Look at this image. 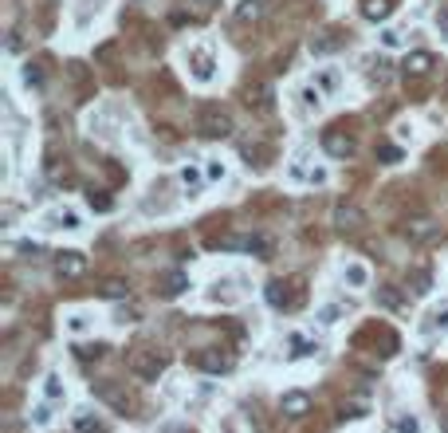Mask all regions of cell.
Returning a JSON list of instances; mask_svg holds the SVG:
<instances>
[{
    "mask_svg": "<svg viewBox=\"0 0 448 433\" xmlns=\"http://www.w3.org/2000/svg\"><path fill=\"white\" fill-rule=\"evenodd\" d=\"M55 272H60L63 280H79V276L87 272V256L75 252V248H67V252L55 256Z\"/></svg>",
    "mask_w": 448,
    "mask_h": 433,
    "instance_id": "obj_4",
    "label": "cell"
},
{
    "mask_svg": "<svg viewBox=\"0 0 448 433\" xmlns=\"http://www.w3.org/2000/svg\"><path fill=\"white\" fill-rule=\"evenodd\" d=\"M102 296H106V299H126L130 296V284L126 280H106V284H102Z\"/></svg>",
    "mask_w": 448,
    "mask_h": 433,
    "instance_id": "obj_16",
    "label": "cell"
},
{
    "mask_svg": "<svg viewBox=\"0 0 448 433\" xmlns=\"http://www.w3.org/2000/svg\"><path fill=\"white\" fill-rule=\"evenodd\" d=\"M319 87H322V91H334V87H339V79H334V71H322V75H319Z\"/></svg>",
    "mask_w": 448,
    "mask_h": 433,
    "instance_id": "obj_27",
    "label": "cell"
},
{
    "mask_svg": "<svg viewBox=\"0 0 448 433\" xmlns=\"http://www.w3.org/2000/svg\"><path fill=\"white\" fill-rule=\"evenodd\" d=\"M185 288H189V276L185 272H170V276H165V284H161V296L173 299V296H181Z\"/></svg>",
    "mask_w": 448,
    "mask_h": 433,
    "instance_id": "obj_14",
    "label": "cell"
},
{
    "mask_svg": "<svg viewBox=\"0 0 448 433\" xmlns=\"http://www.w3.org/2000/svg\"><path fill=\"white\" fill-rule=\"evenodd\" d=\"M279 410L288 417H303L307 410H311V398H307L303 390H291V394H283V402H279Z\"/></svg>",
    "mask_w": 448,
    "mask_h": 433,
    "instance_id": "obj_8",
    "label": "cell"
},
{
    "mask_svg": "<svg viewBox=\"0 0 448 433\" xmlns=\"http://www.w3.org/2000/svg\"><path fill=\"white\" fill-rule=\"evenodd\" d=\"M393 429H398V433H421V422L409 414V417H398V422H393Z\"/></svg>",
    "mask_w": 448,
    "mask_h": 433,
    "instance_id": "obj_18",
    "label": "cell"
},
{
    "mask_svg": "<svg viewBox=\"0 0 448 433\" xmlns=\"http://www.w3.org/2000/svg\"><path fill=\"white\" fill-rule=\"evenodd\" d=\"M63 229H79V217H75V213H63Z\"/></svg>",
    "mask_w": 448,
    "mask_h": 433,
    "instance_id": "obj_34",
    "label": "cell"
},
{
    "mask_svg": "<svg viewBox=\"0 0 448 433\" xmlns=\"http://www.w3.org/2000/svg\"><path fill=\"white\" fill-rule=\"evenodd\" d=\"M322 150H327L330 158H350V154H354V138L330 127L327 134H322Z\"/></svg>",
    "mask_w": 448,
    "mask_h": 433,
    "instance_id": "obj_5",
    "label": "cell"
},
{
    "mask_svg": "<svg viewBox=\"0 0 448 433\" xmlns=\"http://www.w3.org/2000/svg\"><path fill=\"white\" fill-rule=\"evenodd\" d=\"M389 12H393V0H362V16L373 20V24H378V20H386Z\"/></svg>",
    "mask_w": 448,
    "mask_h": 433,
    "instance_id": "obj_11",
    "label": "cell"
},
{
    "mask_svg": "<svg viewBox=\"0 0 448 433\" xmlns=\"http://www.w3.org/2000/svg\"><path fill=\"white\" fill-rule=\"evenodd\" d=\"M366 280H370V272H366L362 264H350V268H346V284H354V288H366Z\"/></svg>",
    "mask_w": 448,
    "mask_h": 433,
    "instance_id": "obj_17",
    "label": "cell"
},
{
    "mask_svg": "<svg viewBox=\"0 0 448 433\" xmlns=\"http://www.w3.org/2000/svg\"><path fill=\"white\" fill-rule=\"evenodd\" d=\"M303 102H307V107H319V91H311V87H307V91H303Z\"/></svg>",
    "mask_w": 448,
    "mask_h": 433,
    "instance_id": "obj_32",
    "label": "cell"
},
{
    "mask_svg": "<svg viewBox=\"0 0 448 433\" xmlns=\"http://www.w3.org/2000/svg\"><path fill=\"white\" fill-rule=\"evenodd\" d=\"M263 296H268V304L275 307V311H288V307L299 304V296H291V288L283 280H271L268 288H263Z\"/></svg>",
    "mask_w": 448,
    "mask_h": 433,
    "instance_id": "obj_6",
    "label": "cell"
},
{
    "mask_svg": "<svg viewBox=\"0 0 448 433\" xmlns=\"http://www.w3.org/2000/svg\"><path fill=\"white\" fill-rule=\"evenodd\" d=\"M197 79H201V83H209L212 79V60L209 55H197Z\"/></svg>",
    "mask_w": 448,
    "mask_h": 433,
    "instance_id": "obj_20",
    "label": "cell"
},
{
    "mask_svg": "<svg viewBox=\"0 0 448 433\" xmlns=\"http://www.w3.org/2000/svg\"><path fill=\"white\" fill-rule=\"evenodd\" d=\"M204 173H209V181H220V178H224V166H220V161H209V170H204Z\"/></svg>",
    "mask_w": 448,
    "mask_h": 433,
    "instance_id": "obj_30",
    "label": "cell"
},
{
    "mask_svg": "<svg viewBox=\"0 0 448 433\" xmlns=\"http://www.w3.org/2000/svg\"><path fill=\"white\" fill-rule=\"evenodd\" d=\"M189 363H193L197 370H204V374H229L232 370V358L220 355V351H197Z\"/></svg>",
    "mask_w": 448,
    "mask_h": 433,
    "instance_id": "obj_3",
    "label": "cell"
},
{
    "mask_svg": "<svg viewBox=\"0 0 448 433\" xmlns=\"http://www.w3.org/2000/svg\"><path fill=\"white\" fill-rule=\"evenodd\" d=\"M263 16V0H240L236 4V20L240 24H256Z\"/></svg>",
    "mask_w": 448,
    "mask_h": 433,
    "instance_id": "obj_12",
    "label": "cell"
},
{
    "mask_svg": "<svg viewBox=\"0 0 448 433\" xmlns=\"http://www.w3.org/2000/svg\"><path fill=\"white\" fill-rule=\"evenodd\" d=\"M79 358H102L106 355V343H94V347H75Z\"/></svg>",
    "mask_w": 448,
    "mask_h": 433,
    "instance_id": "obj_21",
    "label": "cell"
},
{
    "mask_svg": "<svg viewBox=\"0 0 448 433\" xmlns=\"http://www.w3.org/2000/svg\"><path fill=\"white\" fill-rule=\"evenodd\" d=\"M378 154H381V158L389 161V166H393V161H401V150H398V146H381Z\"/></svg>",
    "mask_w": 448,
    "mask_h": 433,
    "instance_id": "obj_28",
    "label": "cell"
},
{
    "mask_svg": "<svg viewBox=\"0 0 448 433\" xmlns=\"http://www.w3.org/2000/svg\"><path fill=\"white\" fill-rule=\"evenodd\" d=\"M440 28H444V32H448V12H444V16H440Z\"/></svg>",
    "mask_w": 448,
    "mask_h": 433,
    "instance_id": "obj_38",
    "label": "cell"
},
{
    "mask_svg": "<svg viewBox=\"0 0 448 433\" xmlns=\"http://www.w3.org/2000/svg\"><path fill=\"white\" fill-rule=\"evenodd\" d=\"M75 433H106V425H102L99 417H91V414H79L75 417Z\"/></svg>",
    "mask_w": 448,
    "mask_h": 433,
    "instance_id": "obj_15",
    "label": "cell"
},
{
    "mask_svg": "<svg viewBox=\"0 0 448 433\" xmlns=\"http://www.w3.org/2000/svg\"><path fill=\"white\" fill-rule=\"evenodd\" d=\"M413 292L417 296H429V272H421V268L413 272Z\"/></svg>",
    "mask_w": 448,
    "mask_h": 433,
    "instance_id": "obj_22",
    "label": "cell"
},
{
    "mask_svg": "<svg viewBox=\"0 0 448 433\" xmlns=\"http://www.w3.org/2000/svg\"><path fill=\"white\" fill-rule=\"evenodd\" d=\"M43 390H48V398H63V383L55 378V374L48 378V386H43Z\"/></svg>",
    "mask_w": 448,
    "mask_h": 433,
    "instance_id": "obj_25",
    "label": "cell"
},
{
    "mask_svg": "<svg viewBox=\"0 0 448 433\" xmlns=\"http://www.w3.org/2000/svg\"><path fill=\"white\" fill-rule=\"evenodd\" d=\"M378 299H381V304H386V307H401V296H398V292H378Z\"/></svg>",
    "mask_w": 448,
    "mask_h": 433,
    "instance_id": "obj_26",
    "label": "cell"
},
{
    "mask_svg": "<svg viewBox=\"0 0 448 433\" xmlns=\"http://www.w3.org/2000/svg\"><path fill=\"white\" fill-rule=\"evenodd\" d=\"M362 221H366V217H362V209H358V205H339V209H334V225H339V229L342 232H354V229H362Z\"/></svg>",
    "mask_w": 448,
    "mask_h": 433,
    "instance_id": "obj_7",
    "label": "cell"
},
{
    "mask_svg": "<svg viewBox=\"0 0 448 433\" xmlns=\"http://www.w3.org/2000/svg\"><path fill=\"white\" fill-rule=\"evenodd\" d=\"M165 370V358L150 347H134L130 351V374L142 378V383H158V374Z\"/></svg>",
    "mask_w": 448,
    "mask_h": 433,
    "instance_id": "obj_1",
    "label": "cell"
},
{
    "mask_svg": "<svg viewBox=\"0 0 448 433\" xmlns=\"http://www.w3.org/2000/svg\"><path fill=\"white\" fill-rule=\"evenodd\" d=\"M177 178H181V186H189V189H193V186H201V173H197L193 166H185V170H181Z\"/></svg>",
    "mask_w": 448,
    "mask_h": 433,
    "instance_id": "obj_23",
    "label": "cell"
},
{
    "mask_svg": "<svg viewBox=\"0 0 448 433\" xmlns=\"http://www.w3.org/2000/svg\"><path fill=\"white\" fill-rule=\"evenodd\" d=\"M432 51H409L405 55V75H429L432 71Z\"/></svg>",
    "mask_w": 448,
    "mask_h": 433,
    "instance_id": "obj_10",
    "label": "cell"
},
{
    "mask_svg": "<svg viewBox=\"0 0 448 433\" xmlns=\"http://www.w3.org/2000/svg\"><path fill=\"white\" fill-rule=\"evenodd\" d=\"M405 237L413 240V245H429V240L440 237V229L432 221H413V225H405Z\"/></svg>",
    "mask_w": 448,
    "mask_h": 433,
    "instance_id": "obj_9",
    "label": "cell"
},
{
    "mask_svg": "<svg viewBox=\"0 0 448 433\" xmlns=\"http://www.w3.org/2000/svg\"><path fill=\"white\" fill-rule=\"evenodd\" d=\"M291 347H295V351H291V355H311V343H307V339H299V335H295V339H291Z\"/></svg>",
    "mask_w": 448,
    "mask_h": 433,
    "instance_id": "obj_29",
    "label": "cell"
},
{
    "mask_svg": "<svg viewBox=\"0 0 448 433\" xmlns=\"http://www.w3.org/2000/svg\"><path fill=\"white\" fill-rule=\"evenodd\" d=\"M339 48V40L334 36H322V40H311V51H334Z\"/></svg>",
    "mask_w": 448,
    "mask_h": 433,
    "instance_id": "obj_24",
    "label": "cell"
},
{
    "mask_svg": "<svg viewBox=\"0 0 448 433\" xmlns=\"http://www.w3.org/2000/svg\"><path fill=\"white\" fill-rule=\"evenodd\" d=\"M197 130H201L204 138H229L232 134V114L220 111V107H204V111L197 114Z\"/></svg>",
    "mask_w": 448,
    "mask_h": 433,
    "instance_id": "obj_2",
    "label": "cell"
},
{
    "mask_svg": "<svg viewBox=\"0 0 448 433\" xmlns=\"http://www.w3.org/2000/svg\"><path fill=\"white\" fill-rule=\"evenodd\" d=\"M99 398H102V402H110V406H119V410H122V414H126V410H130V406H134V402H130V398H126V394H122V390H119V386H106V383H102V386H99Z\"/></svg>",
    "mask_w": 448,
    "mask_h": 433,
    "instance_id": "obj_13",
    "label": "cell"
},
{
    "mask_svg": "<svg viewBox=\"0 0 448 433\" xmlns=\"http://www.w3.org/2000/svg\"><path fill=\"white\" fill-rule=\"evenodd\" d=\"M87 205H91V209H99V213H110V209H114V201H110V197H102V193H87Z\"/></svg>",
    "mask_w": 448,
    "mask_h": 433,
    "instance_id": "obj_19",
    "label": "cell"
},
{
    "mask_svg": "<svg viewBox=\"0 0 448 433\" xmlns=\"http://www.w3.org/2000/svg\"><path fill=\"white\" fill-rule=\"evenodd\" d=\"M339 315H342L339 307H322V311H319V319H322V323H334V319H339Z\"/></svg>",
    "mask_w": 448,
    "mask_h": 433,
    "instance_id": "obj_31",
    "label": "cell"
},
{
    "mask_svg": "<svg viewBox=\"0 0 448 433\" xmlns=\"http://www.w3.org/2000/svg\"><path fill=\"white\" fill-rule=\"evenodd\" d=\"M193 4H201V9H217L220 0H193Z\"/></svg>",
    "mask_w": 448,
    "mask_h": 433,
    "instance_id": "obj_36",
    "label": "cell"
},
{
    "mask_svg": "<svg viewBox=\"0 0 448 433\" xmlns=\"http://www.w3.org/2000/svg\"><path fill=\"white\" fill-rule=\"evenodd\" d=\"M437 319H440V327H448V311H444V315H437Z\"/></svg>",
    "mask_w": 448,
    "mask_h": 433,
    "instance_id": "obj_37",
    "label": "cell"
},
{
    "mask_svg": "<svg viewBox=\"0 0 448 433\" xmlns=\"http://www.w3.org/2000/svg\"><path fill=\"white\" fill-rule=\"evenodd\" d=\"M381 40H386V48H398V43H401V36H398V32H386Z\"/></svg>",
    "mask_w": 448,
    "mask_h": 433,
    "instance_id": "obj_35",
    "label": "cell"
},
{
    "mask_svg": "<svg viewBox=\"0 0 448 433\" xmlns=\"http://www.w3.org/2000/svg\"><path fill=\"white\" fill-rule=\"evenodd\" d=\"M24 79H28V83H43V75H40V68H28V71H24Z\"/></svg>",
    "mask_w": 448,
    "mask_h": 433,
    "instance_id": "obj_33",
    "label": "cell"
}]
</instances>
